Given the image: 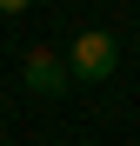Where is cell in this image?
Listing matches in <instances>:
<instances>
[{
    "label": "cell",
    "mask_w": 140,
    "mask_h": 146,
    "mask_svg": "<svg viewBox=\"0 0 140 146\" xmlns=\"http://www.w3.org/2000/svg\"><path fill=\"white\" fill-rule=\"evenodd\" d=\"M113 66H120V46H113V33H100V27H87L74 46H67V80L100 86V80H113Z\"/></svg>",
    "instance_id": "6da1fadb"
},
{
    "label": "cell",
    "mask_w": 140,
    "mask_h": 146,
    "mask_svg": "<svg viewBox=\"0 0 140 146\" xmlns=\"http://www.w3.org/2000/svg\"><path fill=\"white\" fill-rule=\"evenodd\" d=\"M27 86L33 93H60L67 86V60L60 53H27Z\"/></svg>",
    "instance_id": "7a4b0ae2"
},
{
    "label": "cell",
    "mask_w": 140,
    "mask_h": 146,
    "mask_svg": "<svg viewBox=\"0 0 140 146\" xmlns=\"http://www.w3.org/2000/svg\"><path fill=\"white\" fill-rule=\"evenodd\" d=\"M33 7V0H0V13H27Z\"/></svg>",
    "instance_id": "3957f363"
}]
</instances>
